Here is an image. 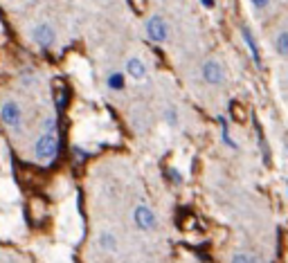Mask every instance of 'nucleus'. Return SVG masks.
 I'll list each match as a JSON object with an SVG mask.
<instances>
[{"mask_svg": "<svg viewBox=\"0 0 288 263\" xmlns=\"http://www.w3.org/2000/svg\"><path fill=\"white\" fill-rule=\"evenodd\" d=\"M32 153H34V158L43 164L56 158V153H58L56 131H40V135L36 137V142L32 144Z\"/></svg>", "mask_w": 288, "mask_h": 263, "instance_id": "1", "label": "nucleus"}, {"mask_svg": "<svg viewBox=\"0 0 288 263\" xmlns=\"http://www.w3.org/2000/svg\"><path fill=\"white\" fill-rule=\"evenodd\" d=\"M0 122L9 128L12 133H20L25 124V110L16 99H4L0 104Z\"/></svg>", "mask_w": 288, "mask_h": 263, "instance_id": "2", "label": "nucleus"}, {"mask_svg": "<svg viewBox=\"0 0 288 263\" xmlns=\"http://www.w3.org/2000/svg\"><path fill=\"white\" fill-rule=\"evenodd\" d=\"M144 34L151 43H166L169 38V23L162 14H151L146 20H144Z\"/></svg>", "mask_w": 288, "mask_h": 263, "instance_id": "3", "label": "nucleus"}, {"mask_svg": "<svg viewBox=\"0 0 288 263\" xmlns=\"http://www.w3.org/2000/svg\"><path fill=\"white\" fill-rule=\"evenodd\" d=\"M133 225L140 232H153L158 227V214L148 203H138L133 207Z\"/></svg>", "mask_w": 288, "mask_h": 263, "instance_id": "4", "label": "nucleus"}, {"mask_svg": "<svg viewBox=\"0 0 288 263\" xmlns=\"http://www.w3.org/2000/svg\"><path fill=\"white\" fill-rule=\"evenodd\" d=\"M32 41H34L40 50H50V47L56 45L58 34H56V29H54L52 23L43 20V23H36L34 27H32Z\"/></svg>", "mask_w": 288, "mask_h": 263, "instance_id": "5", "label": "nucleus"}, {"mask_svg": "<svg viewBox=\"0 0 288 263\" xmlns=\"http://www.w3.org/2000/svg\"><path fill=\"white\" fill-rule=\"evenodd\" d=\"M124 74L133 81H144L148 77V63L142 56H128L124 63Z\"/></svg>", "mask_w": 288, "mask_h": 263, "instance_id": "6", "label": "nucleus"}, {"mask_svg": "<svg viewBox=\"0 0 288 263\" xmlns=\"http://www.w3.org/2000/svg\"><path fill=\"white\" fill-rule=\"evenodd\" d=\"M200 74H202V79H205L210 86H220L223 79H225L223 65H220L216 59H207L205 63H202V68H200Z\"/></svg>", "mask_w": 288, "mask_h": 263, "instance_id": "7", "label": "nucleus"}, {"mask_svg": "<svg viewBox=\"0 0 288 263\" xmlns=\"http://www.w3.org/2000/svg\"><path fill=\"white\" fill-rule=\"evenodd\" d=\"M94 243H97V248L102 250L104 254H117V250H120V241H117L112 230H99Z\"/></svg>", "mask_w": 288, "mask_h": 263, "instance_id": "8", "label": "nucleus"}, {"mask_svg": "<svg viewBox=\"0 0 288 263\" xmlns=\"http://www.w3.org/2000/svg\"><path fill=\"white\" fill-rule=\"evenodd\" d=\"M241 36H243V41H246L248 50H250L252 59H254L256 68H261V56H259V47H256V41H254V36H252V32H250V29H248V27H241Z\"/></svg>", "mask_w": 288, "mask_h": 263, "instance_id": "9", "label": "nucleus"}, {"mask_svg": "<svg viewBox=\"0 0 288 263\" xmlns=\"http://www.w3.org/2000/svg\"><path fill=\"white\" fill-rule=\"evenodd\" d=\"M106 86H108V90H112V92H122L126 88V74L120 72V70L110 72L106 77Z\"/></svg>", "mask_w": 288, "mask_h": 263, "instance_id": "10", "label": "nucleus"}, {"mask_svg": "<svg viewBox=\"0 0 288 263\" xmlns=\"http://www.w3.org/2000/svg\"><path fill=\"white\" fill-rule=\"evenodd\" d=\"M274 50H277L279 56L288 59V29H282V32L274 36Z\"/></svg>", "mask_w": 288, "mask_h": 263, "instance_id": "11", "label": "nucleus"}, {"mask_svg": "<svg viewBox=\"0 0 288 263\" xmlns=\"http://www.w3.org/2000/svg\"><path fill=\"white\" fill-rule=\"evenodd\" d=\"M162 119H164V124L166 126H171V128H176L178 126V110L174 108V106H169V108H164V113H162Z\"/></svg>", "mask_w": 288, "mask_h": 263, "instance_id": "12", "label": "nucleus"}, {"mask_svg": "<svg viewBox=\"0 0 288 263\" xmlns=\"http://www.w3.org/2000/svg\"><path fill=\"white\" fill-rule=\"evenodd\" d=\"M220 128H223V131H220V133H223V142L230 146V149H236V142H234L232 137H230V133H228V124H225V119H223V117H220Z\"/></svg>", "mask_w": 288, "mask_h": 263, "instance_id": "13", "label": "nucleus"}, {"mask_svg": "<svg viewBox=\"0 0 288 263\" xmlns=\"http://www.w3.org/2000/svg\"><path fill=\"white\" fill-rule=\"evenodd\" d=\"M232 261H238V263H246V261H254V257L252 254H248V252H236L232 257Z\"/></svg>", "mask_w": 288, "mask_h": 263, "instance_id": "14", "label": "nucleus"}, {"mask_svg": "<svg viewBox=\"0 0 288 263\" xmlns=\"http://www.w3.org/2000/svg\"><path fill=\"white\" fill-rule=\"evenodd\" d=\"M250 2L256 7V9H266V7L270 5V0H250Z\"/></svg>", "mask_w": 288, "mask_h": 263, "instance_id": "15", "label": "nucleus"}, {"mask_svg": "<svg viewBox=\"0 0 288 263\" xmlns=\"http://www.w3.org/2000/svg\"><path fill=\"white\" fill-rule=\"evenodd\" d=\"M169 173H171V178H174L176 182H182V176H178V171H176V169H169Z\"/></svg>", "mask_w": 288, "mask_h": 263, "instance_id": "16", "label": "nucleus"}, {"mask_svg": "<svg viewBox=\"0 0 288 263\" xmlns=\"http://www.w3.org/2000/svg\"><path fill=\"white\" fill-rule=\"evenodd\" d=\"M200 2H202V5H205V7H214V2H216V0H200Z\"/></svg>", "mask_w": 288, "mask_h": 263, "instance_id": "17", "label": "nucleus"}, {"mask_svg": "<svg viewBox=\"0 0 288 263\" xmlns=\"http://www.w3.org/2000/svg\"><path fill=\"white\" fill-rule=\"evenodd\" d=\"M158 2H169V0H158Z\"/></svg>", "mask_w": 288, "mask_h": 263, "instance_id": "18", "label": "nucleus"}]
</instances>
